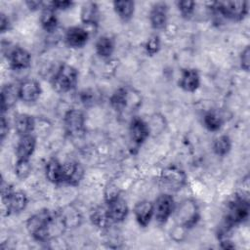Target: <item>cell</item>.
<instances>
[{
  "label": "cell",
  "instance_id": "6da1fadb",
  "mask_svg": "<svg viewBox=\"0 0 250 250\" xmlns=\"http://www.w3.org/2000/svg\"><path fill=\"white\" fill-rule=\"evenodd\" d=\"M66 228L60 213L49 209H41L31 215L26 221L28 233L37 241H47L54 234L61 233Z\"/></svg>",
  "mask_w": 250,
  "mask_h": 250
},
{
  "label": "cell",
  "instance_id": "8d00e7d4",
  "mask_svg": "<svg viewBox=\"0 0 250 250\" xmlns=\"http://www.w3.org/2000/svg\"><path fill=\"white\" fill-rule=\"evenodd\" d=\"M10 130V124L9 120L6 118L4 114H1V128H0V136H1V141L4 142L5 138L8 136Z\"/></svg>",
  "mask_w": 250,
  "mask_h": 250
},
{
  "label": "cell",
  "instance_id": "83f0119b",
  "mask_svg": "<svg viewBox=\"0 0 250 250\" xmlns=\"http://www.w3.org/2000/svg\"><path fill=\"white\" fill-rule=\"evenodd\" d=\"M96 53L103 59H108L114 52L115 43L114 40L107 36H101L96 42Z\"/></svg>",
  "mask_w": 250,
  "mask_h": 250
},
{
  "label": "cell",
  "instance_id": "5b68a950",
  "mask_svg": "<svg viewBox=\"0 0 250 250\" xmlns=\"http://www.w3.org/2000/svg\"><path fill=\"white\" fill-rule=\"evenodd\" d=\"M161 187L170 192L180 190L187 182V175L183 169L176 165L165 167L159 177Z\"/></svg>",
  "mask_w": 250,
  "mask_h": 250
},
{
  "label": "cell",
  "instance_id": "7402d4cb",
  "mask_svg": "<svg viewBox=\"0 0 250 250\" xmlns=\"http://www.w3.org/2000/svg\"><path fill=\"white\" fill-rule=\"evenodd\" d=\"M14 126L17 134L21 137L30 135L34 131L36 127V121L33 116L27 113H20L15 118Z\"/></svg>",
  "mask_w": 250,
  "mask_h": 250
},
{
  "label": "cell",
  "instance_id": "d590c367",
  "mask_svg": "<svg viewBox=\"0 0 250 250\" xmlns=\"http://www.w3.org/2000/svg\"><path fill=\"white\" fill-rule=\"evenodd\" d=\"M117 197H119V189L117 188V187L114 185H109L108 187H106L104 192L105 202H109Z\"/></svg>",
  "mask_w": 250,
  "mask_h": 250
},
{
  "label": "cell",
  "instance_id": "d4e9b609",
  "mask_svg": "<svg viewBox=\"0 0 250 250\" xmlns=\"http://www.w3.org/2000/svg\"><path fill=\"white\" fill-rule=\"evenodd\" d=\"M39 21L42 28L47 32H53L58 27L59 21H58L56 11L49 6L48 2H46L45 7L41 10Z\"/></svg>",
  "mask_w": 250,
  "mask_h": 250
},
{
  "label": "cell",
  "instance_id": "30bf717a",
  "mask_svg": "<svg viewBox=\"0 0 250 250\" xmlns=\"http://www.w3.org/2000/svg\"><path fill=\"white\" fill-rule=\"evenodd\" d=\"M129 132L132 142L137 146H141L142 144H144L150 135L148 123L141 117L137 116L131 119L129 125Z\"/></svg>",
  "mask_w": 250,
  "mask_h": 250
},
{
  "label": "cell",
  "instance_id": "3957f363",
  "mask_svg": "<svg viewBox=\"0 0 250 250\" xmlns=\"http://www.w3.org/2000/svg\"><path fill=\"white\" fill-rule=\"evenodd\" d=\"M78 82V70L67 63H62L52 78V86L59 93H66L75 88Z\"/></svg>",
  "mask_w": 250,
  "mask_h": 250
},
{
  "label": "cell",
  "instance_id": "836d02e7",
  "mask_svg": "<svg viewBox=\"0 0 250 250\" xmlns=\"http://www.w3.org/2000/svg\"><path fill=\"white\" fill-rule=\"evenodd\" d=\"M48 4L55 11H64V10L70 9L74 5V2L67 1V0H63V1L56 0V1H49Z\"/></svg>",
  "mask_w": 250,
  "mask_h": 250
},
{
  "label": "cell",
  "instance_id": "74e56055",
  "mask_svg": "<svg viewBox=\"0 0 250 250\" xmlns=\"http://www.w3.org/2000/svg\"><path fill=\"white\" fill-rule=\"evenodd\" d=\"M10 24L11 23H10L9 18L5 14L1 13V15H0V30H1V33H4V32L8 31L9 28H10Z\"/></svg>",
  "mask_w": 250,
  "mask_h": 250
},
{
  "label": "cell",
  "instance_id": "7c38bea8",
  "mask_svg": "<svg viewBox=\"0 0 250 250\" xmlns=\"http://www.w3.org/2000/svg\"><path fill=\"white\" fill-rule=\"evenodd\" d=\"M84 168L76 161H67L62 163V184L69 186H78L84 178Z\"/></svg>",
  "mask_w": 250,
  "mask_h": 250
},
{
  "label": "cell",
  "instance_id": "8fae6325",
  "mask_svg": "<svg viewBox=\"0 0 250 250\" xmlns=\"http://www.w3.org/2000/svg\"><path fill=\"white\" fill-rule=\"evenodd\" d=\"M7 59L10 66L15 70H22L30 66L31 55L27 50L21 47H13L7 53Z\"/></svg>",
  "mask_w": 250,
  "mask_h": 250
},
{
  "label": "cell",
  "instance_id": "4316f807",
  "mask_svg": "<svg viewBox=\"0 0 250 250\" xmlns=\"http://www.w3.org/2000/svg\"><path fill=\"white\" fill-rule=\"evenodd\" d=\"M90 220L93 225L100 229H107L112 224L107 214L106 205L99 206L92 210L90 214Z\"/></svg>",
  "mask_w": 250,
  "mask_h": 250
},
{
  "label": "cell",
  "instance_id": "7a4b0ae2",
  "mask_svg": "<svg viewBox=\"0 0 250 250\" xmlns=\"http://www.w3.org/2000/svg\"><path fill=\"white\" fill-rule=\"evenodd\" d=\"M249 200L247 196L235 195L227 205L224 216V226L232 229L246 221L249 217Z\"/></svg>",
  "mask_w": 250,
  "mask_h": 250
},
{
  "label": "cell",
  "instance_id": "2e32d148",
  "mask_svg": "<svg viewBox=\"0 0 250 250\" xmlns=\"http://www.w3.org/2000/svg\"><path fill=\"white\" fill-rule=\"evenodd\" d=\"M131 101L132 93L126 87H120L116 89L109 98L111 107L118 112H123L126 108L131 107L133 105Z\"/></svg>",
  "mask_w": 250,
  "mask_h": 250
},
{
  "label": "cell",
  "instance_id": "9a60e30c",
  "mask_svg": "<svg viewBox=\"0 0 250 250\" xmlns=\"http://www.w3.org/2000/svg\"><path fill=\"white\" fill-rule=\"evenodd\" d=\"M106 210L111 223L123 222L129 213V207L126 201L122 198L117 197L109 202H106Z\"/></svg>",
  "mask_w": 250,
  "mask_h": 250
},
{
  "label": "cell",
  "instance_id": "4dcf8cb0",
  "mask_svg": "<svg viewBox=\"0 0 250 250\" xmlns=\"http://www.w3.org/2000/svg\"><path fill=\"white\" fill-rule=\"evenodd\" d=\"M14 171L15 175L20 180H25L31 172V164L29 159H17Z\"/></svg>",
  "mask_w": 250,
  "mask_h": 250
},
{
  "label": "cell",
  "instance_id": "44dd1931",
  "mask_svg": "<svg viewBox=\"0 0 250 250\" xmlns=\"http://www.w3.org/2000/svg\"><path fill=\"white\" fill-rule=\"evenodd\" d=\"M36 147V138L30 134L20 137L16 146L17 159H29Z\"/></svg>",
  "mask_w": 250,
  "mask_h": 250
},
{
  "label": "cell",
  "instance_id": "4fadbf2b",
  "mask_svg": "<svg viewBox=\"0 0 250 250\" xmlns=\"http://www.w3.org/2000/svg\"><path fill=\"white\" fill-rule=\"evenodd\" d=\"M42 93L40 84L34 79L23 80L19 85V94L20 100L23 103L31 104L36 102Z\"/></svg>",
  "mask_w": 250,
  "mask_h": 250
},
{
  "label": "cell",
  "instance_id": "484cf974",
  "mask_svg": "<svg viewBox=\"0 0 250 250\" xmlns=\"http://www.w3.org/2000/svg\"><path fill=\"white\" fill-rule=\"evenodd\" d=\"M112 4H113V9L115 14L121 21H128L133 18L134 12H135L134 1H129V0L114 1Z\"/></svg>",
  "mask_w": 250,
  "mask_h": 250
},
{
  "label": "cell",
  "instance_id": "ba28073f",
  "mask_svg": "<svg viewBox=\"0 0 250 250\" xmlns=\"http://www.w3.org/2000/svg\"><path fill=\"white\" fill-rule=\"evenodd\" d=\"M176 205L170 193L160 194L153 202V217L159 225L165 224L175 211Z\"/></svg>",
  "mask_w": 250,
  "mask_h": 250
},
{
  "label": "cell",
  "instance_id": "cb8c5ba5",
  "mask_svg": "<svg viewBox=\"0 0 250 250\" xmlns=\"http://www.w3.org/2000/svg\"><path fill=\"white\" fill-rule=\"evenodd\" d=\"M45 176L54 185L62 184V163L56 158H51L45 165Z\"/></svg>",
  "mask_w": 250,
  "mask_h": 250
},
{
  "label": "cell",
  "instance_id": "d6986e66",
  "mask_svg": "<svg viewBox=\"0 0 250 250\" xmlns=\"http://www.w3.org/2000/svg\"><path fill=\"white\" fill-rule=\"evenodd\" d=\"M133 212L137 223L141 227L146 228L153 217V203L148 200L139 201L134 206Z\"/></svg>",
  "mask_w": 250,
  "mask_h": 250
},
{
  "label": "cell",
  "instance_id": "52a82bcc",
  "mask_svg": "<svg viewBox=\"0 0 250 250\" xmlns=\"http://www.w3.org/2000/svg\"><path fill=\"white\" fill-rule=\"evenodd\" d=\"M85 115L77 109H68L63 116V128L65 133L71 138H79L85 133Z\"/></svg>",
  "mask_w": 250,
  "mask_h": 250
},
{
  "label": "cell",
  "instance_id": "5bb4252c",
  "mask_svg": "<svg viewBox=\"0 0 250 250\" xmlns=\"http://www.w3.org/2000/svg\"><path fill=\"white\" fill-rule=\"evenodd\" d=\"M149 22L153 29L160 30L166 26L168 20V6L164 2L153 4L149 12Z\"/></svg>",
  "mask_w": 250,
  "mask_h": 250
},
{
  "label": "cell",
  "instance_id": "ac0fdd59",
  "mask_svg": "<svg viewBox=\"0 0 250 250\" xmlns=\"http://www.w3.org/2000/svg\"><path fill=\"white\" fill-rule=\"evenodd\" d=\"M89 39L88 31L81 26L69 27L64 35L65 44L70 48H82Z\"/></svg>",
  "mask_w": 250,
  "mask_h": 250
},
{
  "label": "cell",
  "instance_id": "e0dca14e",
  "mask_svg": "<svg viewBox=\"0 0 250 250\" xmlns=\"http://www.w3.org/2000/svg\"><path fill=\"white\" fill-rule=\"evenodd\" d=\"M178 85L185 92H195L200 86V76L198 71L194 68L183 69L179 78Z\"/></svg>",
  "mask_w": 250,
  "mask_h": 250
},
{
  "label": "cell",
  "instance_id": "f546056e",
  "mask_svg": "<svg viewBox=\"0 0 250 250\" xmlns=\"http://www.w3.org/2000/svg\"><path fill=\"white\" fill-rule=\"evenodd\" d=\"M203 125L208 131L217 132L223 125V119L216 111H208L203 116Z\"/></svg>",
  "mask_w": 250,
  "mask_h": 250
},
{
  "label": "cell",
  "instance_id": "ffe728a7",
  "mask_svg": "<svg viewBox=\"0 0 250 250\" xmlns=\"http://www.w3.org/2000/svg\"><path fill=\"white\" fill-rule=\"evenodd\" d=\"M20 99L19 85L6 84L1 89V114L10 109Z\"/></svg>",
  "mask_w": 250,
  "mask_h": 250
},
{
  "label": "cell",
  "instance_id": "d6a6232c",
  "mask_svg": "<svg viewBox=\"0 0 250 250\" xmlns=\"http://www.w3.org/2000/svg\"><path fill=\"white\" fill-rule=\"evenodd\" d=\"M160 50V38L158 35H151L145 44V51L147 56H154Z\"/></svg>",
  "mask_w": 250,
  "mask_h": 250
},
{
  "label": "cell",
  "instance_id": "e575fe53",
  "mask_svg": "<svg viewBox=\"0 0 250 250\" xmlns=\"http://www.w3.org/2000/svg\"><path fill=\"white\" fill-rule=\"evenodd\" d=\"M239 62H240V66L244 71H249V66H250V48L249 46H246L241 54H240V58H239Z\"/></svg>",
  "mask_w": 250,
  "mask_h": 250
},
{
  "label": "cell",
  "instance_id": "603a6c76",
  "mask_svg": "<svg viewBox=\"0 0 250 250\" xmlns=\"http://www.w3.org/2000/svg\"><path fill=\"white\" fill-rule=\"evenodd\" d=\"M100 19L98 4L95 2H86L81 7L80 20L86 25L97 26Z\"/></svg>",
  "mask_w": 250,
  "mask_h": 250
},
{
  "label": "cell",
  "instance_id": "f1b7e54d",
  "mask_svg": "<svg viewBox=\"0 0 250 250\" xmlns=\"http://www.w3.org/2000/svg\"><path fill=\"white\" fill-rule=\"evenodd\" d=\"M232 146L231 140L227 135H221L214 140L213 151L219 156H225L229 154Z\"/></svg>",
  "mask_w": 250,
  "mask_h": 250
},
{
  "label": "cell",
  "instance_id": "1f68e13d",
  "mask_svg": "<svg viewBox=\"0 0 250 250\" xmlns=\"http://www.w3.org/2000/svg\"><path fill=\"white\" fill-rule=\"evenodd\" d=\"M176 5H177V8H178L180 14L182 15V17L185 19H189L194 13L196 3L194 1L185 0V1L176 2Z\"/></svg>",
  "mask_w": 250,
  "mask_h": 250
},
{
  "label": "cell",
  "instance_id": "277c9868",
  "mask_svg": "<svg viewBox=\"0 0 250 250\" xmlns=\"http://www.w3.org/2000/svg\"><path fill=\"white\" fill-rule=\"evenodd\" d=\"M248 5L249 3L246 1L214 2L211 4V9L216 14H219L229 21H240L248 15Z\"/></svg>",
  "mask_w": 250,
  "mask_h": 250
},
{
  "label": "cell",
  "instance_id": "8992f818",
  "mask_svg": "<svg viewBox=\"0 0 250 250\" xmlns=\"http://www.w3.org/2000/svg\"><path fill=\"white\" fill-rule=\"evenodd\" d=\"M176 221L179 227L189 229L194 227L199 220V211L193 200H184L176 209Z\"/></svg>",
  "mask_w": 250,
  "mask_h": 250
},
{
  "label": "cell",
  "instance_id": "f35d334b",
  "mask_svg": "<svg viewBox=\"0 0 250 250\" xmlns=\"http://www.w3.org/2000/svg\"><path fill=\"white\" fill-rule=\"evenodd\" d=\"M26 6L32 10V11H36V10H42L45 5H46V2H43V1H35V0H29V1H26L25 2Z\"/></svg>",
  "mask_w": 250,
  "mask_h": 250
},
{
  "label": "cell",
  "instance_id": "9c48e42d",
  "mask_svg": "<svg viewBox=\"0 0 250 250\" xmlns=\"http://www.w3.org/2000/svg\"><path fill=\"white\" fill-rule=\"evenodd\" d=\"M2 203L8 215L19 214L26 208L28 199L23 191L13 190L8 196L2 198Z\"/></svg>",
  "mask_w": 250,
  "mask_h": 250
}]
</instances>
